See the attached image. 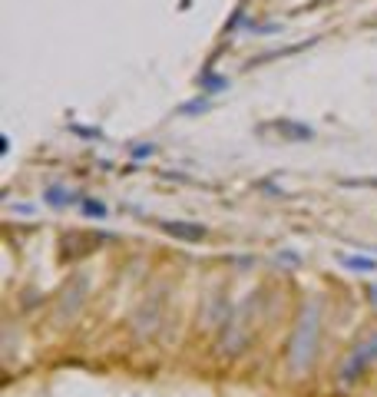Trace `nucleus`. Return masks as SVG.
<instances>
[{"instance_id": "f8f14e48", "label": "nucleus", "mask_w": 377, "mask_h": 397, "mask_svg": "<svg viewBox=\"0 0 377 397\" xmlns=\"http://www.w3.org/2000/svg\"><path fill=\"white\" fill-rule=\"evenodd\" d=\"M70 129H73L76 136H83V139H100V136H103V129H90V126H76V122L70 126Z\"/></svg>"}, {"instance_id": "9d476101", "label": "nucleus", "mask_w": 377, "mask_h": 397, "mask_svg": "<svg viewBox=\"0 0 377 397\" xmlns=\"http://www.w3.org/2000/svg\"><path fill=\"white\" fill-rule=\"evenodd\" d=\"M126 153H129L133 163H146V159H152V156L159 153V142H129Z\"/></svg>"}, {"instance_id": "ddd939ff", "label": "nucleus", "mask_w": 377, "mask_h": 397, "mask_svg": "<svg viewBox=\"0 0 377 397\" xmlns=\"http://www.w3.org/2000/svg\"><path fill=\"white\" fill-rule=\"evenodd\" d=\"M278 261H282V265H291V268H298V265H302V255H295V252L282 248V252H278Z\"/></svg>"}, {"instance_id": "6e6552de", "label": "nucleus", "mask_w": 377, "mask_h": 397, "mask_svg": "<svg viewBox=\"0 0 377 397\" xmlns=\"http://www.w3.org/2000/svg\"><path fill=\"white\" fill-rule=\"evenodd\" d=\"M80 215H83V219H93V222H106V219H109V205L100 202V198H93V196H83Z\"/></svg>"}, {"instance_id": "7ed1b4c3", "label": "nucleus", "mask_w": 377, "mask_h": 397, "mask_svg": "<svg viewBox=\"0 0 377 397\" xmlns=\"http://www.w3.org/2000/svg\"><path fill=\"white\" fill-rule=\"evenodd\" d=\"M159 229L166 232V235H172V239L185 242V245H199V242L209 239V229H205L202 222H185V219H163Z\"/></svg>"}, {"instance_id": "0eeeda50", "label": "nucleus", "mask_w": 377, "mask_h": 397, "mask_svg": "<svg viewBox=\"0 0 377 397\" xmlns=\"http://www.w3.org/2000/svg\"><path fill=\"white\" fill-rule=\"evenodd\" d=\"M199 90H202V96H215V93H226L228 90V77H222V73H215V70H205L202 77H199Z\"/></svg>"}, {"instance_id": "4468645a", "label": "nucleus", "mask_w": 377, "mask_h": 397, "mask_svg": "<svg viewBox=\"0 0 377 397\" xmlns=\"http://www.w3.org/2000/svg\"><path fill=\"white\" fill-rule=\"evenodd\" d=\"M364 295H367V302L377 308V285H367V288H364Z\"/></svg>"}, {"instance_id": "f257e3e1", "label": "nucleus", "mask_w": 377, "mask_h": 397, "mask_svg": "<svg viewBox=\"0 0 377 397\" xmlns=\"http://www.w3.org/2000/svg\"><path fill=\"white\" fill-rule=\"evenodd\" d=\"M318 331H321V308L315 302H304V308L298 311V324L291 331V344H288V371L295 378H304L311 371L318 351Z\"/></svg>"}, {"instance_id": "f03ea898", "label": "nucleus", "mask_w": 377, "mask_h": 397, "mask_svg": "<svg viewBox=\"0 0 377 397\" xmlns=\"http://www.w3.org/2000/svg\"><path fill=\"white\" fill-rule=\"evenodd\" d=\"M374 364H377V328L344 354V361L338 367V384L341 387H354Z\"/></svg>"}, {"instance_id": "20e7f679", "label": "nucleus", "mask_w": 377, "mask_h": 397, "mask_svg": "<svg viewBox=\"0 0 377 397\" xmlns=\"http://www.w3.org/2000/svg\"><path fill=\"white\" fill-rule=\"evenodd\" d=\"M338 265L344 272H354V275H374L377 272V259L374 255H361V252H338Z\"/></svg>"}, {"instance_id": "9b49d317", "label": "nucleus", "mask_w": 377, "mask_h": 397, "mask_svg": "<svg viewBox=\"0 0 377 397\" xmlns=\"http://www.w3.org/2000/svg\"><path fill=\"white\" fill-rule=\"evenodd\" d=\"M245 20H248V14H245V7H239V10H235V17L226 24V33H232L235 27H245Z\"/></svg>"}, {"instance_id": "1a4fd4ad", "label": "nucleus", "mask_w": 377, "mask_h": 397, "mask_svg": "<svg viewBox=\"0 0 377 397\" xmlns=\"http://www.w3.org/2000/svg\"><path fill=\"white\" fill-rule=\"evenodd\" d=\"M209 109H212V96H202V93H199L196 100H189V103H182V107L176 109V113L189 120V116H202V113H209Z\"/></svg>"}, {"instance_id": "423d86ee", "label": "nucleus", "mask_w": 377, "mask_h": 397, "mask_svg": "<svg viewBox=\"0 0 377 397\" xmlns=\"http://www.w3.org/2000/svg\"><path fill=\"white\" fill-rule=\"evenodd\" d=\"M44 202L50 209H63V205H80L83 196H76L70 189H63V185H46L44 189Z\"/></svg>"}, {"instance_id": "39448f33", "label": "nucleus", "mask_w": 377, "mask_h": 397, "mask_svg": "<svg viewBox=\"0 0 377 397\" xmlns=\"http://www.w3.org/2000/svg\"><path fill=\"white\" fill-rule=\"evenodd\" d=\"M272 129H275V133H278L282 139H291V142H308V139H315V129H311V126H304V122L275 120Z\"/></svg>"}]
</instances>
